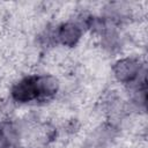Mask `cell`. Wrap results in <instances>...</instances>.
<instances>
[{"label":"cell","mask_w":148,"mask_h":148,"mask_svg":"<svg viewBox=\"0 0 148 148\" xmlns=\"http://www.w3.org/2000/svg\"><path fill=\"white\" fill-rule=\"evenodd\" d=\"M116 75L123 82H132L140 74V64L133 59H124L116 64Z\"/></svg>","instance_id":"2"},{"label":"cell","mask_w":148,"mask_h":148,"mask_svg":"<svg viewBox=\"0 0 148 148\" xmlns=\"http://www.w3.org/2000/svg\"><path fill=\"white\" fill-rule=\"evenodd\" d=\"M81 31L77 25L73 23H65L59 27L58 30V38L61 40L62 44L66 45H73L77 42L80 38Z\"/></svg>","instance_id":"3"},{"label":"cell","mask_w":148,"mask_h":148,"mask_svg":"<svg viewBox=\"0 0 148 148\" xmlns=\"http://www.w3.org/2000/svg\"><path fill=\"white\" fill-rule=\"evenodd\" d=\"M57 88V81L50 76H27L13 87L12 96L16 102L28 103L53 96Z\"/></svg>","instance_id":"1"}]
</instances>
